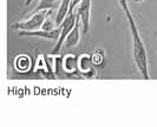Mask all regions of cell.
<instances>
[{"instance_id":"1","label":"cell","mask_w":157,"mask_h":127,"mask_svg":"<svg viewBox=\"0 0 157 127\" xmlns=\"http://www.w3.org/2000/svg\"><path fill=\"white\" fill-rule=\"evenodd\" d=\"M119 2H121V6H122L124 13H125L128 23H129V27H130V32H131V35H132V49H134V59L136 66H137L138 71L141 72L142 77L145 80H149L150 75L149 71H148V56H147L145 46L143 44V40L140 35L138 28L136 26L135 19L131 14V12H130V8H129L126 0H119Z\"/></svg>"},{"instance_id":"15","label":"cell","mask_w":157,"mask_h":127,"mask_svg":"<svg viewBox=\"0 0 157 127\" xmlns=\"http://www.w3.org/2000/svg\"><path fill=\"white\" fill-rule=\"evenodd\" d=\"M135 1H136V2H138V1H142V0H135Z\"/></svg>"},{"instance_id":"7","label":"cell","mask_w":157,"mask_h":127,"mask_svg":"<svg viewBox=\"0 0 157 127\" xmlns=\"http://www.w3.org/2000/svg\"><path fill=\"white\" fill-rule=\"evenodd\" d=\"M70 4L71 0H62V2L59 4V7H58V12H57V16H56L55 24L59 25L62 24V21L64 20V18L67 16L69 13V9H70Z\"/></svg>"},{"instance_id":"3","label":"cell","mask_w":157,"mask_h":127,"mask_svg":"<svg viewBox=\"0 0 157 127\" xmlns=\"http://www.w3.org/2000/svg\"><path fill=\"white\" fill-rule=\"evenodd\" d=\"M76 20H77V13H75L73 11L71 12L69 11L67 16L64 18V20L62 21V24L59 25L60 27V34H59V38L56 42V46L53 47V53H58L60 51V48L63 46L64 40L66 38V35L71 32V30L75 27V24H76Z\"/></svg>"},{"instance_id":"10","label":"cell","mask_w":157,"mask_h":127,"mask_svg":"<svg viewBox=\"0 0 157 127\" xmlns=\"http://www.w3.org/2000/svg\"><path fill=\"white\" fill-rule=\"evenodd\" d=\"M77 65H78V60L76 59L75 56H66L64 58V70L66 72H73L76 71L77 68Z\"/></svg>"},{"instance_id":"2","label":"cell","mask_w":157,"mask_h":127,"mask_svg":"<svg viewBox=\"0 0 157 127\" xmlns=\"http://www.w3.org/2000/svg\"><path fill=\"white\" fill-rule=\"evenodd\" d=\"M51 14V11H38L33 16L27 19L26 21L18 23L13 25V28L20 30V31H34L41 28V25L46 20V18Z\"/></svg>"},{"instance_id":"5","label":"cell","mask_w":157,"mask_h":127,"mask_svg":"<svg viewBox=\"0 0 157 127\" xmlns=\"http://www.w3.org/2000/svg\"><path fill=\"white\" fill-rule=\"evenodd\" d=\"M60 34V27L58 26L57 28H53L51 31H44V30H34V31H20L19 35H25V37H37V38H43V39L50 40H58Z\"/></svg>"},{"instance_id":"11","label":"cell","mask_w":157,"mask_h":127,"mask_svg":"<svg viewBox=\"0 0 157 127\" xmlns=\"http://www.w3.org/2000/svg\"><path fill=\"white\" fill-rule=\"evenodd\" d=\"M91 63H92L91 56H87V54H83V56L78 59V66L83 73L89 71V70L91 68Z\"/></svg>"},{"instance_id":"14","label":"cell","mask_w":157,"mask_h":127,"mask_svg":"<svg viewBox=\"0 0 157 127\" xmlns=\"http://www.w3.org/2000/svg\"><path fill=\"white\" fill-rule=\"evenodd\" d=\"M31 1L32 0H26V5H30V4H31Z\"/></svg>"},{"instance_id":"9","label":"cell","mask_w":157,"mask_h":127,"mask_svg":"<svg viewBox=\"0 0 157 127\" xmlns=\"http://www.w3.org/2000/svg\"><path fill=\"white\" fill-rule=\"evenodd\" d=\"M31 67V59L27 56H19L16 59V68L19 72H26Z\"/></svg>"},{"instance_id":"13","label":"cell","mask_w":157,"mask_h":127,"mask_svg":"<svg viewBox=\"0 0 157 127\" xmlns=\"http://www.w3.org/2000/svg\"><path fill=\"white\" fill-rule=\"evenodd\" d=\"M80 1H82V0H71L70 9H69V11H71V12H72V11L75 9V7H76V6L78 5V4H79V2H80Z\"/></svg>"},{"instance_id":"6","label":"cell","mask_w":157,"mask_h":127,"mask_svg":"<svg viewBox=\"0 0 157 127\" xmlns=\"http://www.w3.org/2000/svg\"><path fill=\"white\" fill-rule=\"evenodd\" d=\"M79 24H80V19L77 16V20H76V24L75 27L71 30V32L66 35V38L64 40L65 42V47L66 48H72L75 46H77L80 40V32H79Z\"/></svg>"},{"instance_id":"8","label":"cell","mask_w":157,"mask_h":127,"mask_svg":"<svg viewBox=\"0 0 157 127\" xmlns=\"http://www.w3.org/2000/svg\"><path fill=\"white\" fill-rule=\"evenodd\" d=\"M56 7H59V0H40L36 12L38 11H52Z\"/></svg>"},{"instance_id":"12","label":"cell","mask_w":157,"mask_h":127,"mask_svg":"<svg viewBox=\"0 0 157 127\" xmlns=\"http://www.w3.org/2000/svg\"><path fill=\"white\" fill-rule=\"evenodd\" d=\"M55 28V24L52 23V21H50V20H46L44 21V24L41 25V30H44V31H51V30H53Z\"/></svg>"},{"instance_id":"4","label":"cell","mask_w":157,"mask_h":127,"mask_svg":"<svg viewBox=\"0 0 157 127\" xmlns=\"http://www.w3.org/2000/svg\"><path fill=\"white\" fill-rule=\"evenodd\" d=\"M90 9H91V0H82L78 4L77 16L82 21L83 33H87L90 27Z\"/></svg>"}]
</instances>
